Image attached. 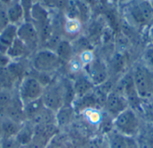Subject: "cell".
Instances as JSON below:
<instances>
[{
  "label": "cell",
  "instance_id": "1",
  "mask_svg": "<svg viewBox=\"0 0 153 148\" xmlns=\"http://www.w3.org/2000/svg\"><path fill=\"white\" fill-rule=\"evenodd\" d=\"M63 64L56 53L47 48L37 49L30 59V67L32 71L47 75H53L61 68Z\"/></svg>",
  "mask_w": 153,
  "mask_h": 148
},
{
  "label": "cell",
  "instance_id": "2",
  "mask_svg": "<svg viewBox=\"0 0 153 148\" xmlns=\"http://www.w3.org/2000/svg\"><path fill=\"white\" fill-rule=\"evenodd\" d=\"M134 85L141 101L153 100V72L146 68L142 63L134 65L131 69Z\"/></svg>",
  "mask_w": 153,
  "mask_h": 148
},
{
  "label": "cell",
  "instance_id": "3",
  "mask_svg": "<svg viewBox=\"0 0 153 148\" xmlns=\"http://www.w3.org/2000/svg\"><path fill=\"white\" fill-rule=\"evenodd\" d=\"M142 128L141 119L136 111L132 107H128L113 119V129L127 137L136 138Z\"/></svg>",
  "mask_w": 153,
  "mask_h": 148
},
{
  "label": "cell",
  "instance_id": "4",
  "mask_svg": "<svg viewBox=\"0 0 153 148\" xmlns=\"http://www.w3.org/2000/svg\"><path fill=\"white\" fill-rule=\"evenodd\" d=\"M126 13L134 26L150 27L153 23V5L150 0L130 1Z\"/></svg>",
  "mask_w": 153,
  "mask_h": 148
},
{
  "label": "cell",
  "instance_id": "5",
  "mask_svg": "<svg viewBox=\"0 0 153 148\" xmlns=\"http://www.w3.org/2000/svg\"><path fill=\"white\" fill-rule=\"evenodd\" d=\"M44 85L31 74L24 76L16 87V93L23 104L40 99L44 91Z\"/></svg>",
  "mask_w": 153,
  "mask_h": 148
},
{
  "label": "cell",
  "instance_id": "6",
  "mask_svg": "<svg viewBox=\"0 0 153 148\" xmlns=\"http://www.w3.org/2000/svg\"><path fill=\"white\" fill-rule=\"evenodd\" d=\"M41 101L43 105L48 110L57 112L63 106H65V98L63 86L61 82H52L44 88Z\"/></svg>",
  "mask_w": 153,
  "mask_h": 148
},
{
  "label": "cell",
  "instance_id": "7",
  "mask_svg": "<svg viewBox=\"0 0 153 148\" xmlns=\"http://www.w3.org/2000/svg\"><path fill=\"white\" fill-rule=\"evenodd\" d=\"M17 38L27 46L31 53L35 52L40 45L39 32L36 27L29 21H24L17 26Z\"/></svg>",
  "mask_w": 153,
  "mask_h": 148
},
{
  "label": "cell",
  "instance_id": "8",
  "mask_svg": "<svg viewBox=\"0 0 153 148\" xmlns=\"http://www.w3.org/2000/svg\"><path fill=\"white\" fill-rule=\"evenodd\" d=\"M128 107L130 106L127 99L115 89L108 93L103 104L106 114L112 119H115L118 114H120Z\"/></svg>",
  "mask_w": 153,
  "mask_h": 148
},
{
  "label": "cell",
  "instance_id": "9",
  "mask_svg": "<svg viewBox=\"0 0 153 148\" xmlns=\"http://www.w3.org/2000/svg\"><path fill=\"white\" fill-rule=\"evenodd\" d=\"M84 74L89 77L94 86L104 84L109 78V72L104 62L95 58V59L83 67Z\"/></svg>",
  "mask_w": 153,
  "mask_h": 148
},
{
  "label": "cell",
  "instance_id": "10",
  "mask_svg": "<svg viewBox=\"0 0 153 148\" xmlns=\"http://www.w3.org/2000/svg\"><path fill=\"white\" fill-rule=\"evenodd\" d=\"M108 148H139L135 138L117 133L114 129L108 133Z\"/></svg>",
  "mask_w": 153,
  "mask_h": 148
},
{
  "label": "cell",
  "instance_id": "11",
  "mask_svg": "<svg viewBox=\"0 0 153 148\" xmlns=\"http://www.w3.org/2000/svg\"><path fill=\"white\" fill-rule=\"evenodd\" d=\"M5 12L10 24L18 26L26 21L24 9L19 0H13L11 4L5 6Z\"/></svg>",
  "mask_w": 153,
  "mask_h": 148
},
{
  "label": "cell",
  "instance_id": "12",
  "mask_svg": "<svg viewBox=\"0 0 153 148\" xmlns=\"http://www.w3.org/2000/svg\"><path fill=\"white\" fill-rule=\"evenodd\" d=\"M73 86L75 94V99L86 95L87 93H91L95 87L83 71L82 73L77 74L76 77L73 81Z\"/></svg>",
  "mask_w": 153,
  "mask_h": 148
},
{
  "label": "cell",
  "instance_id": "13",
  "mask_svg": "<svg viewBox=\"0 0 153 148\" xmlns=\"http://www.w3.org/2000/svg\"><path fill=\"white\" fill-rule=\"evenodd\" d=\"M16 39L17 26L9 23L0 31V53L6 55Z\"/></svg>",
  "mask_w": 153,
  "mask_h": 148
},
{
  "label": "cell",
  "instance_id": "14",
  "mask_svg": "<svg viewBox=\"0 0 153 148\" xmlns=\"http://www.w3.org/2000/svg\"><path fill=\"white\" fill-rule=\"evenodd\" d=\"M30 54L31 52L27 48V46L17 38L14 40L13 44L11 46V48L9 49L8 52L6 53V56L9 58L11 61H18L25 59Z\"/></svg>",
  "mask_w": 153,
  "mask_h": 148
},
{
  "label": "cell",
  "instance_id": "15",
  "mask_svg": "<svg viewBox=\"0 0 153 148\" xmlns=\"http://www.w3.org/2000/svg\"><path fill=\"white\" fill-rule=\"evenodd\" d=\"M63 22V32L70 40V38L77 37L82 29V22L78 18H72L64 16Z\"/></svg>",
  "mask_w": 153,
  "mask_h": 148
},
{
  "label": "cell",
  "instance_id": "16",
  "mask_svg": "<svg viewBox=\"0 0 153 148\" xmlns=\"http://www.w3.org/2000/svg\"><path fill=\"white\" fill-rule=\"evenodd\" d=\"M22 124H19L9 118L4 116L0 117V130H1V138H14L19 132Z\"/></svg>",
  "mask_w": 153,
  "mask_h": 148
},
{
  "label": "cell",
  "instance_id": "17",
  "mask_svg": "<svg viewBox=\"0 0 153 148\" xmlns=\"http://www.w3.org/2000/svg\"><path fill=\"white\" fill-rule=\"evenodd\" d=\"M54 51L56 53L63 63H68L74 58V46L72 42L67 39H61Z\"/></svg>",
  "mask_w": 153,
  "mask_h": 148
},
{
  "label": "cell",
  "instance_id": "18",
  "mask_svg": "<svg viewBox=\"0 0 153 148\" xmlns=\"http://www.w3.org/2000/svg\"><path fill=\"white\" fill-rule=\"evenodd\" d=\"M139 148H153V124L143 126L139 135L135 138Z\"/></svg>",
  "mask_w": 153,
  "mask_h": 148
},
{
  "label": "cell",
  "instance_id": "19",
  "mask_svg": "<svg viewBox=\"0 0 153 148\" xmlns=\"http://www.w3.org/2000/svg\"><path fill=\"white\" fill-rule=\"evenodd\" d=\"M14 138L21 147L28 146L34 138V125L24 122Z\"/></svg>",
  "mask_w": 153,
  "mask_h": 148
},
{
  "label": "cell",
  "instance_id": "20",
  "mask_svg": "<svg viewBox=\"0 0 153 148\" xmlns=\"http://www.w3.org/2000/svg\"><path fill=\"white\" fill-rule=\"evenodd\" d=\"M17 85L18 83L7 68V66L0 67V89L15 90Z\"/></svg>",
  "mask_w": 153,
  "mask_h": 148
},
{
  "label": "cell",
  "instance_id": "21",
  "mask_svg": "<svg viewBox=\"0 0 153 148\" xmlns=\"http://www.w3.org/2000/svg\"><path fill=\"white\" fill-rule=\"evenodd\" d=\"M74 108L72 106L65 105L57 112H56V126H62L68 124L73 119Z\"/></svg>",
  "mask_w": 153,
  "mask_h": 148
},
{
  "label": "cell",
  "instance_id": "22",
  "mask_svg": "<svg viewBox=\"0 0 153 148\" xmlns=\"http://www.w3.org/2000/svg\"><path fill=\"white\" fill-rule=\"evenodd\" d=\"M85 120L92 125H99L103 122V115L97 108H89L82 111Z\"/></svg>",
  "mask_w": 153,
  "mask_h": 148
},
{
  "label": "cell",
  "instance_id": "23",
  "mask_svg": "<svg viewBox=\"0 0 153 148\" xmlns=\"http://www.w3.org/2000/svg\"><path fill=\"white\" fill-rule=\"evenodd\" d=\"M142 63L146 68L153 72V46H150L145 49L142 56Z\"/></svg>",
  "mask_w": 153,
  "mask_h": 148
},
{
  "label": "cell",
  "instance_id": "24",
  "mask_svg": "<svg viewBox=\"0 0 153 148\" xmlns=\"http://www.w3.org/2000/svg\"><path fill=\"white\" fill-rule=\"evenodd\" d=\"M9 24L7 16H6V12H5V7L0 5V31L6 27Z\"/></svg>",
  "mask_w": 153,
  "mask_h": 148
},
{
  "label": "cell",
  "instance_id": "25",
  "mask_svg": "<svg viewBox=\"0 0 153 148\" xmlns=\"http://www.w3.org/2000/svg\"><path fill=\"white\" fill-rule=\"evenodd\" d=\"M148 38L151 42V46H153V23L149 27L148 31Z\"/></svg>",
  "mask_w": 153,
  "mask_h": 148
},
{
  "label": "cell",
  "instance_id": "26",
  "mask_svg": "<svg viewBox=\"0 0 153 148\" xmlns=\"http://www.w3.org/2000/svg\"><path fill=\"white\" fill-rule=\"evenodd\" d=\"M13 1V0H0V5L5 7V6H7L9 4H11Z\"/></svg>",
  "mask_w": 153,
  "mask_h": 148
},
{
  "label": "cell",
  "instance_id": "27",
  "mask_svg": "<svg viewBox=\"0 0 153 148\" xmlns=\"http://www.w3.org/2000/svg\"><path fill=\"white\" fill-rule=\"evenodd\" d=\"M129 1H131V0H110V2H112L113 4H124V3H127V2H129Z\"/></svg>",
  "mask_w": 153,
  "mask_h": 148
},
{
  "label": "cell",
  "instance_id": "28",
  "mask_svg": "<svg viewBox=\"0 0 153 148\" xmlns=\"http://www.w3.org/2000/svg\"><path fill=\"white\" fill-rule=\"evenodd\" d=\"M0 138H1V130H0Z\"/></svg>",
  "mask_w": 153,
  "mask_h": 148
},
{
  "label": "cell",
  "instance_id": "29",
  "mask_svg": "<svg viewBox=\"0 0 153 148\" xmlns=\"http://www.w3.org/2000/svg\"><path fill=\"white\" fill-rule=\"evenodd\" d=\"M37 1H39V0H34V2H37Z\"/></svg>",
  "mask_w": 153,
  "mask_h": 148
}]
</instances>
